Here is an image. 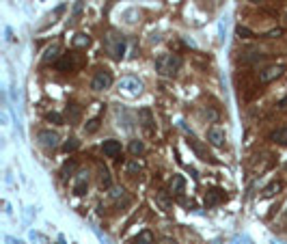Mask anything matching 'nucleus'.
Wrapping results in <instances>:
<instances>
[{
  "instance_id": "f257e3e1",
  "label": "nucleus",
  "mask_w": 287,
  "mask_h": 244,
  "mask_svg": "<svg viewBox=\"0 0 287 244\" xmlns=\"http://www.w3.org/2000/svg\"><path fill=\"white\" fill-rule=\"evenodd\" d=\"M156 69L162 76H175L182 69V56L180 54H162L156 58Z\"/></svg>"
},
{
  "instance_id": "f03ea898",
  "label": "nucleus",
  "mask_w": 287,
  "mask_h": 244,
  "mask_svg": "<svg viewBox=\"0 0 287 244\" xmlns=\"http://www.w3.org/2000/svg\"><path fill=\"white\" fill-rule=\"evenodd\" d=\"M106 50H108V54H110L112 58L121 61L123 52H126V37H123L121 32L110 30L108 32V37H106Z\"/></svg>"
},
{
  "instance_id": "7ed1b4c3",
  "label": "nucleus",
  "mask_w": 287,
  "mask_h": 244,
  "mask_svg": "<svg viewBox=\"0 0 287 244\" xmlns=\"http://www.w3.org/2000/svg\"><path fill=\"white\" fill-rule=\"evenodd\" d=\"M82 65V61H78V54L76 52H67V54H63L61 58H58V63H56V69L61 74H72L76 72V69Z\"/></svg>"
},
{
  "instance_id": "20e7f679",
  "label": "nucleus",
  "mask_w": 287,
  "mask_h": 244,
  "mask_svg": "<svg viewBox=\"0 0 287 244\" xmlns=\"http://www.w3.org/2000/svg\"><path fill=\"white\" fill-rule=\"evenodd\" d=\"M112 86V74L108 72V69H100V72H95L93 80H91V89L93 91H106Z\"/></svg>"
},
{
  "instance_id": "39448f33",
  "label": "nucleus",
  "mask_w": 287,
  "mask_h": 244,
  "mask_svg": "<svg viewBox=\"0 0 287 244\" xmlns=\"http://www.w3.org/2000/svg\"><path fill=\"white\" fill-rule=\"evenodd\" d=\"M37 140H39V145H41L43 149L52 151V149L58 147V140H61V136H58L54 130H41L39 136H37Z\"/></svg>"
},
{
  "instance_id": "423d86ee",
  "label": "nucleus",
  "mask_w": 287,
  "mask_h": 244,
  "mask_svg": "<svg viewBox=\"0 0 287 244\" xmlns=\"http://www.w3.org/2000/svg\"><path fill=\"white\" fill-rule=\"evenodd\" d=\"M119 89H121L126 95H130V97H136V95L143 93V84H140V80L132 78V76L123 78L121 82H119Z\"/></svg>"
},
{
  "instance_id": "0eeeda50",
  "label": "nucleus",
  "mask_w": 287,
  "mask_h": 244,
  "mask_svg": "<svg viewBox=\"0 0 287 244\" xmlns=\"http://www.w3.org/2000/svg\"><path fill=\"white\" fill-rule=\"evenodd\" d=\"M283 72H285L283 65H270V67H266V69H261V72H259V82H261V84L274 82L277 78L283 76Z\"/></svg>"
},
{
  "instance_id": "6e6552de",
  "label": "nucleus",
  "mask_w": 287,
  "mask_h": 244,
  "mask_svg": "<svg viewBox=\"0 0 287 244\" xmlns=\"http://www.w3.org/2000/svg\"><path fill=\"white\" fill-rule=\"evenodd\" d=\"M138 121H140V128H143L145 132L149 134V136L156 132V128H154V115H151L149 108H140V110H138Z\"/></svg>"
},
{
  "instance_id": "1a4fd4ad",
  "label": "nucleus",
  "mask_w": 287,
  "mask_h": 244,
  "mask_svg": "<svg viewBox=\"0 0 287 244\" xmlns=\"http://www.w3.org/2000/svg\"><path fill=\"white\" fill-rule=\"evenodd\" d=\"M61 56H63V54H61V48H58V43H52V46H48L46 52H43L41 63H43V65H52V63L56 65Z\"/></svg>"
},
{
  "instance_id": "9d476101",
  "label": "nucleus",
  "mask_w": 287,
  "mask_h": 244,
  "mask_svg": "<svg viewBox=\"0 0 287 244\" xmlns=\"http://www.w3.org/2000/svg\"><path fill=\"white\" fill-rule=\"evenodd\" d=\"M102 149H104V154L108 156V158H121V154H123L121 143H119V140H115V138H108V140H104Z\"/></svg>"
},
{
  "instance_id": "9b49d317",
  "label": "nucleus",
  "mask_w": 287,
  "mask_h": 244,
  "mask_svg": "<svg viewBox=\"0 0 287 244\" xmlns=\"http://www.w3.org/2000/svg\"><path fill=\"white\" fill-rule=\"evenodd\" d=\"M208 140L214 145V147H223V145H225V130L218 128V126L209 128L208 130Z\"/></svg>"
},
{
  "instance_id": "f8f14e48",
  "label": "nucleus",
  "mask_w": 287,
  "mask_h": 244,
  "mask_svg": "<svg viewBox=\"0 0 287 244\" xmlns=\"http://www.w3.org/2000/svg\"><path fill=\"white\" fill-rule=\"evenodd\" d=\"M225 199L227 197H225L223 190H218V188H212V190H208V194H205V205H208V208H214V205L223 203Z\"/></svg>"
},
{
  "instance_id": "ddd939ff",
  "label": "nucleus",
  "mask_w": 287,
  "mask_h": 244,
  "mask_svg": "<svg viewBox=\"0 0 287 244\" xmlns=\"http://www.w3.org/2000/svg\"><path fill=\"white\" fill-rule=\"evenodd\" d=\"M183 188H186V180L182 175H173V180L169 184V192L175 194V197H182L183 194Z\"/></svg>"
},
{
  "instance_id": "4468645a",
  "label": "nucleus",
  "mask_w": 287,
  "mask_h": 244,
  "mask_svg": "<svg viewBox=\"0 0 287 244\" xmlns=\"http://www.w3.org/2000/svg\"><path fill=\"white\" fill-rule=\"evenodd\" d=\"M86 188H89V175L86 173H78V177H76V184H74V194H84Z\"/></svg>"
},
{
  "instance_id": "2eb2a0df",
  "label": "nucleus",
  "mask_w": 287,
  "mask_h": 244,
  "mask_svg": "<svg viewBox=\"0 0 287 244\" xmlns=\"http://www.w3.org/2000/svg\"><path fill=\"white\" fill-rule=\"evenodd\" d=\"M80 108H78V104H69L67 106V110H65V121L67 123H72V126H76V123H80Z\"/></svg>"
},
{
  "instance_id": "dca6fc26",
  "label": "nucleus",
  "mask_w": 287,
  "mask_h": 244,
  "mask_svg": "<svg viewBox=\"0 0 287 244\" xmlns=\"http://www.w3.org/2000/svg\"><path fill=\"white\" fill-rule=\"evenodd\" d=\"M188 145H190V147H192L194 151H197V156H199V158H201V160H205V162H214V158L208 154V151L203 149V145L199 143L197 138H192V136H190V140H188Z\"/></svg>"
},
{
  "instance_id": "f3484780",
  "label": "nucleus",
  "mask_w": 287,
  "mask_h": 244,
  "mask_svg": "<svg viewBox=\"0 0 287 244\" xmlns=\"http://www.w3.org/2000/svg\"><path fill=\"white\" fill-rule=\"evenodd\" d=\"M171 197L173 194L171 192H156V203L160 205L162 210H164V212H169V210H173V201H171Z\"/></svg>"
},
{
  "instance_id": "a211bd4d",
  "label": "nucleus",
  "mask_w": 287,
  "mask_h": 244,
  "mask_svg": "<svg viewBox=\"0 0 287 244\" xmlns=\"http://www.w3.org/2000/svg\"><path fill=\"white\" fill-rule=\"evenodd\" d=\"M242 61L248 63V65H259V63H263L266 61V54H261V52H248L242 56Z\"/></svg>"
},
{
  "instance_id": "6ab92c4d",
  "label": "nucleus",
  "mask_w": 287,
  "mask_h": 244,
  "mask_svg": "<svg viewBox=\"0 0 287 244\" xmlns=\"http://www.w3.org/2000/svg\"><path fill=\"white\" fill-rule=\"evenodd\" d=\"M270 140H274V143L285 145V147H287V128H279V130H274V132L270 134Z\"/></svg>"
},
{
  "instance_id": "aec40b11",
  "label": "nucleus",
  "mask_w": 287,
  "mask_h": 244,
  "mask_svg": "<svg viewBox=\"0 0 287 244\" xmlns=\"http://www.w3.org/2000/svg\"><path fill=\"white\" fill-rule=\"evenodd\" d=\"M134 244H156V238H154V234H151L149 229H145V231H140V234L136 236Z\"/></svg>"
},
{
  "instance_id": "412c9836",
  "label": "nucleus",
  "mask_w": 287,
  "mask_h": 244,
  "mask_svg": "<svg viewBox=\"0 0 287 244\" xmlns=\"http://www.w3.org/2000/svg\"><path fill=\"white\" fill-rule=\"evenodd\" d=\"M91 43V37L84 35V32H78V35L74 37V48H78V50H82V48H89Z\"/></svg>"
},
{
  "instance_id": "4be33fe9",
  "label": "nucleus",
  "mask_w": 287,
  "mask_h": 244,
  "mask_svg": "<svg viewBox=\"0 0 287 244\" xmlns=\"http://www.w3.org/2000/svg\"><path fill=\"white\" fill-rule=\"evenodd\" d=\"M76 171H78V162H76V160H67V162L63 164V169H61V175L65 177V180H67V177L74 175Z\"/></svg>"
},
{
  "instance_id": "5701e85b",
  "label": "nucleus",
  "mask_w": 287,
  "mask_h": 244,
  "mask_svg": "<svg viewBox=\"0 0 287 244\" xmlns=\"http://www.w3.org/2000/svg\"><path fill=\"white\" fill-rule=\"evenodd\" d=\"M281 190H283V182H272L270 186L263 188V197H274V194Z\"/></svg>"
},
{
  "instance_id": "b1692460",
  "label": "nucleus",
  "mask_w": 287,
  "mask_h": 244,
  "mask_svg": "<svg viewBox=\"0 0 287 244\" xmlns=\"http://www.w3.org/2000/svg\"><path fill=\"white\" fill-rule=\"evenodd\" d=\"M100 121H102L100 117L89 119V121H86V126H84V132H86V134H95L97 130H100Z\"/></svg>"
},
{
  "instance_id": "393cba45",
  "label": "nucleus",
  "mask_w": 287,
  "mask_h": 244,
  "mask_svg": "<svg viewBox=\"0 0 287 244\" xmlns=\"http://www.w3.org/2000/svg\"><path fill=\"white\" fill-rule=\"evenodd\" d=\"M143 151H145V143H143V140H132V143H130V154H132V156H140V154H143Z\"/></svg>"
},
{
  "instance_id": "a878e982",
  "label": "nucleus",
  "mask_w": 287,
  "mask_h": 244,
  "mask_svg": "<svg viewBox=\"0 0 287 244\" xmlns=\"http://www.w3.org/2000/svg\"><path fill=\"white\" fill-rule=\"evenodd\" d=\"M235 32H237V37H240V39H255V32H253L251 28H246V26H237L235 28Z\"/></svg>"
},
{
  "instance_id": "bb28decb",
  "label": "nucleus",
  "mask_w": 287,
  "mask_h": 244,
  "mask_svg": "<svg viewBox=\"0 0 287 244\" xmlns=\"http://www.w3.org/2000/svg\"><path fill=\"white\" fill-rule=\"evenodd\" d=\"M46 121L54 123V126H63V123H65V117L58 115V112H48V115H46Z\"/></svg>"
},
{
  "instance_id": "cd10ccee",
  "label": "nucleus",
  "mask_w": 287,
  "mask_h": 244,
  "mask_svg": "<svg viewBox=\"0 0 287 244\" xmlns=\"http://www.w3.org/2000/svg\"><path fill=\"white\" fill-rule=\"evenodd\" d=\"M126 171L130 173V175H132V173H140V171H143V164H140L138 160H132V162H128Z\"/></svg>"
},
{
  "instance_id": "c85d7f7f",
  "label": "nucleus",
  "mask_w": 287,
  "mask_h": 244,
  "mask_svg": "<svg viewBox=\"0 0 287 244\" xmlns=\"http://www.w3.org/2000/svg\"><path fill=\"white\" fill-rule=\"evenodd\" d=\"M78 147H80V140L78 138H69L67 143L63 145V151H67V154H69V151H76Z\"/></svg>"
},
{
  "instance_id": "c756f323",
  "label": "nucleus",
  "mask_w": 287,
  "mask_h": 244,
  "mask_svg": "<svg viewBox=\"0 0 287 244\" xmlns=\"http://www.w3.org/2000/svg\"><path fill=\"white\" fill-rule=\"evenodd\" d=\"M285 35V28H272V30H268L263 37H268V39H277V37H283Z\"/></svg>"
},
{
  "instance_id": "7c9ffc66",
  "label": "nucleus",
  "mask_w": 287,
  "mask_h": 244,
  "mask_svg": "<svg viewBox=\"0 0 287 244\" xmlns=\"http://www.w3.org/2000/svg\"><path fill=\"white\" fill-rule=\"evenodd\" d=\"M100 182H102V186H110V173H108L106 166H102V177H100Z\"/></svg>"
},
{
  "instance_id": "2f4dec72",
  "label": "nucleus",
  "mask_w": 287,
  "mask_h": 244,
  "mask_svg": "<svg viewBox=\"0 0 287 244\" xmlns=\"http://www.w3.org/2000/svg\"><path fill=\"white\" fill-rule=\"evenodd\" d=\"M4 240H7V244H24L22 240H15V238H11V236H7Z\"/></svg>"
},
{
  "instance_id": "473e14b6",
  "label": "nucleus",
  "mask_w": 287,
  "mask_h": 244,
  "mask_svg": "<svg viewBox=\"0 0 287 244\" xmlns=\"http://www.w3.org/2000/svg\"><path fill=\"white\" fill-rule=\"evenodd\" d=\"M160 244H175V242H173V240H162Z\"/></svg>"
},
{
  "instance_id": "72a5a7b5",
  "label": "nucleus",
  "mask_w": 287,
  "mask_h": 244,
  "mask_svg": "<svg viewBox=\"0 0 287 244\" xmlns=\"http://www.w3.org/2000/svg\"><path fill=\"white\" fill-rule=\"evenodd\" d=\"M251 2H255V4H259V2H268V0H251Z\"/></svg>"
},
{
  "instance_id": "f704fd0d",
  "label": "nucleus",
  "mask_w": 287,
  "mask_h": 244,
  "mask_svg": "<svg viewBox=\"0 0 287 244\" xmlns=\"http://www.w3.org/2000/svg\"><path fill=\"white\" fill-rule=\"evenodd\" d=\"M285 18H287V11H285Z\"/></svg>"
},
{
  "instance_id": "c9c22d12",
  "label": "nucleus",
  "mask_w": 287,
  "mask_h": 244,
  "mask_svg": "<svg viewBox=\"0 0 287 244\" xmlns=\"http://www.w3.org/2000/svg\"><path fill=\"white\" fill-rule=\"evenodd\" d=\"M285 166H287V162H285Z\"/></svg>"
}]
</instances>
